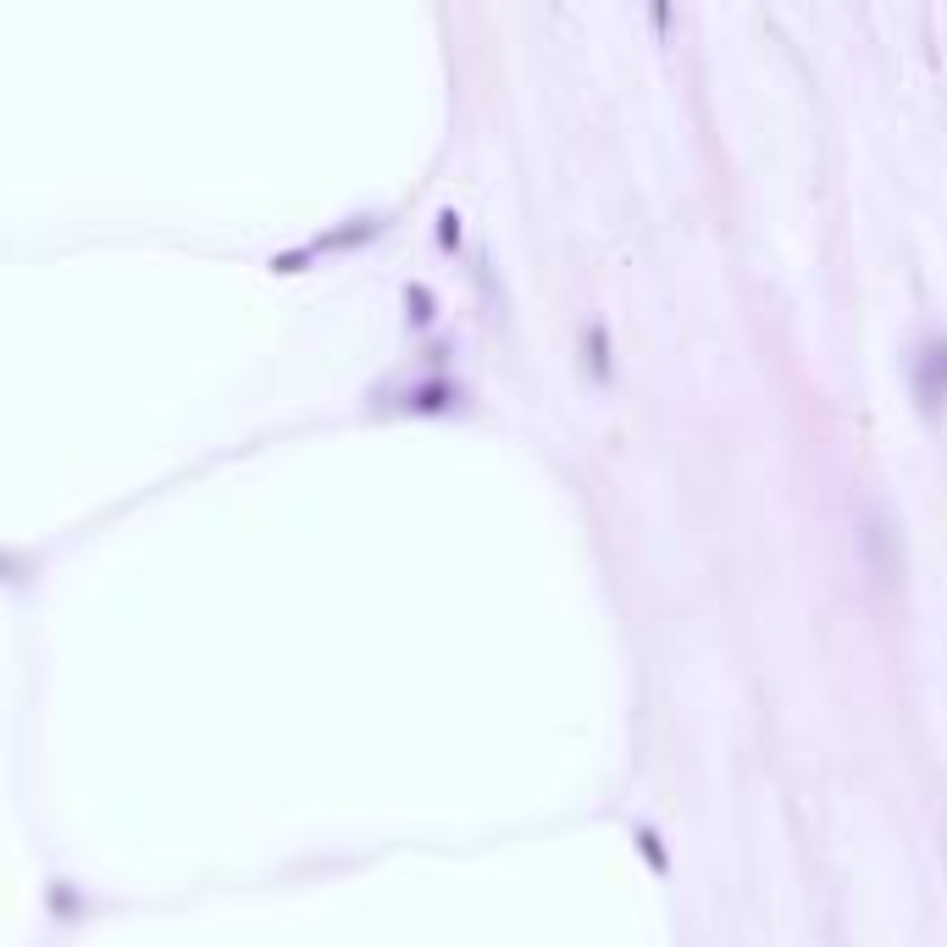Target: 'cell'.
Returning a JSON list of instances; mask_svg holds the SVG:
<instances>
[{
	"mask_svg": "<svg viewBox=\"0 0 947 947\" xmlns=\"http://www.w3.org/2000/svg\"><path fill=\"white\" fill-rule=\"evenodd\" d=\"M632 837H637V848L648 853V864H654V870H671V853L660 848V831H648V826H637Z\"/></svg>",
	"mask_w": 947,
	"mask_h": 947,
	"instance_id": "cell-4",
	"label": "cell"
},
{
	"mask_svg": "<svg viewBox=\"0 0 947 947\" xmlns=\"http://www.w3.org/2000/svg\"><path fill=\"white\" fill-rule=\"evenodd\" d=\"M576 349H582V366H588L593 377H610V327H604L599 316L576 327Z\"/></svg>",
	"mask_w": 947,
	"mask_h": 947,
	"instance_id": "cell-3",
	"label": "cell"
},
{
	"mask_svg": "<svg viewBox=\"0 0 947 947\" xmlns=\"http://www.w3.org/2000/svg\"><path fill=\"white\" fill-rule=\"evenodd\" d=\"M909 383L920 394L925 410H936L947 399V333H925L909 355Z\"/></svg>",
	"mask_w": 947,
	"mask_h": 947,
	"instance_id": "cell-2",
	"label": "cell"
},
{
	"mask_svg": "<svg viewBox=\"0 0 947 947\" xmlns=\"http://www.w3.org/2000/svg\"><path fill=\"white\" fill-rule=\"evenodd\" d=\"M859 554L864 565H870V576H876L881 588H892L903 576V565H909V549H903V527L898 516H892L887 499H870L859 516Z\"/></svg>",
	"mask_w": 947,
	"mask_h": 947,
	"instance_id": "cell-1",
	"label": "cell"
}]
</instances>
